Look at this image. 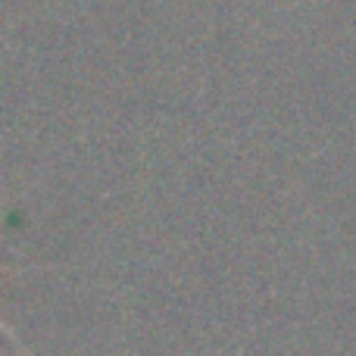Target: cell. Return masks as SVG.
Masks as SVG:
<instances>
[{"instance_id":"cell-1","label":"cell","mask_w":356,"mask_h":356,"mask_svg":"<svg viewBox=\"0 0 356 356\" xmlns=\"http://www.w3.org/2000/svg\"><path fill=\"white\" fill-rule=\"evenodd\" d=\"M0 332H3V334H6V338H13V341H16V334H13V328H10V325H6V322H3V319H0ZM16 344H19V341H16Z\"/></svg>"}]
</instances>
